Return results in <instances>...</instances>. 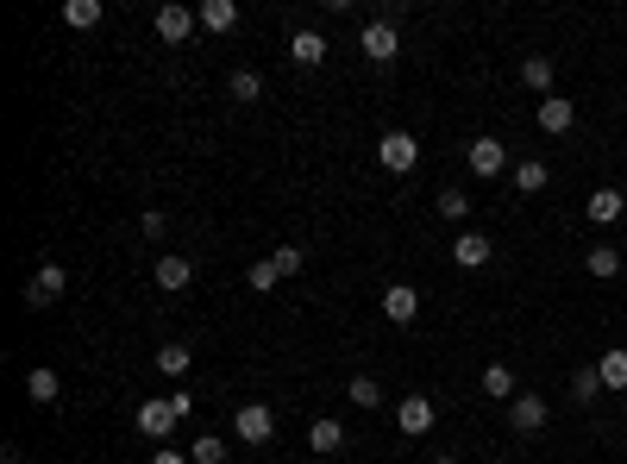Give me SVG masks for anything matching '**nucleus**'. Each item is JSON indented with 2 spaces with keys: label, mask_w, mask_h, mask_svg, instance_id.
<instances>
[{
  "label": "nucleus",
  "mask_w": 627,
  "mask_h": 464,
  "mask_svg": "<svg viewBox=\"0 0 627 464\" xmlns=\"http://www.w3.org/2000/svg\"><path fill=\"white\" fill-rule=\"evenodd\" d=\"M232 433H239L245 446H270V439H276V414L264 402H239V408H232Z\"/></svg>",
  "instance_id": "nucleus-1"
},
{
  "label": "nucleus",
  "mask_w": 627,
  "mask_h": 464,
  "mask_svg": "<svg viewBox=\"0 0 627 464\" xmlns=\"http://www.w3.org/2000/svg\"><path fill=\"white\" fill-rule=\"evenodd\" d=\"M490 464H502V458H490Z\"/></svg>",
  "instance_id": "nucleus-36"
},
{
  "label": "nucleus",
  "mask_w": 627,
  "mask_h": 464,
  "mask_svg": "<svg viewBox=\"0 0 627 464\" xmlns=\"http://www.w3.org/2000/svg\"><path fill=\"white\" fill-rule=\"evenodd\" d=\"M63 289H69V270L63 264H38L32 283H26V308H51V301H63Z\"/></svg>",
  "instance_id": "nucleus-5"
},
{
  "label": "nucleus",
  "mask_w": 627,
  "mask_h": 464,
  "mask_svg": "<svg viewBox=\"0 0 627 464\" xmlns=\"http://www.w3.org/2000/svg\"><path fill=\"white\" fill-rule=\"evenodd\" d=\"M245 283H251V289H258V295H270L276 283H283V276H276V264L264 258V264H251V276H245Z\"/></svg>",
  "instance_id": "nucleus-32"
},
{
  "label": "nucleus",
  "mask_w": 627,
  "mask_h": 464,
  "mask_svg": "<svg viewBox=\"0 0 627 464\" xmlns=\"http://www.w3.org/2000/svg\"><path fill=\"white\" fill-rule=\"evenodd\" d=\"M189 345H182V339H170V345H157V370H164V377H189Z\"/></svg>",
  "instance_id": "nucleus-22"
},
{
  "label": "nucleus",
  "mask_w": 627,
  "mask_h": 464,
  "mask_svg": "<svg viewBox=\"0 0 627 464\" xmlns=\"http://www.w3.org/2000/svg\"><path fill=\"white\" fill-rule=\"evenodd\" d=\"M433 414H439L433 396H402V402H396V427H402V433H427Z\"/></svg>",
  "instance_id": "nucleus-12"
},
{
  "label": "nucleus",
  "mask_w": 627,
  "mask_h": 464,
  "mask_svg": "<svg viewBox=\"0 0 627 464\" xmlns=\"http://www.w3.org/2000/svg\"><path fill=\"white\" fill-rule=\"evenodd\" d=\"M546 421H552V408L540 396H515V402H508V427H515V433H540Z\"/></svg>",
  "instance_id": "nucleus-10"
},
{
  "label": "nucleus",
  "mask_w": 627,
  "mask_h": 464,
  "mask_svg": "<svg viewBox=\"0 0 627 464\" xmlns=\"http://www.w3.org/2000/svg\"><path fill=\"white\" fill-rule=\"evenodd\" d=\"M189 458H195V464H226V439H220V433H201L195 446H189Z\"/></svg>",
  "instance_id": "nucleus-28"
},
{
  "label": "nucleus",
  "mask_w": 627,
  "mask_h": 464,
  "mask_svg": "<svg viewBox=\"0 0 627 464\" xmlns=\"http://www.w3.org/2000/svg\"><path fill=\"white\" fill-rule=\"evenodd\" d=\"M571 126H577V107H571L565 95H546V101H540V132H546V138H565Z\"/></svg>",
  "instance_id": "nucleus-11"
},
{
  "label": "nucleus",
  "mask_w": 627,
  "mask_h": 464,
  "mask_svg": "<svg viewBox=\"0 0 627 464\" xmlns=\"http://www.w3.org/2000/svg\"><path fill=\"white\" fill-rule=\"evenodd\" d=\"M596 370H602V389H627V352H602Z\"/></svg>",
  "instance_id": "nucleus-26"
},
{
  "label": "nucleus",
  "mask_w": 627,
  "mask_h": 464,
  "mask_svg": "<svg viewBox=\"0 0 627 464\" xmlns=\"http://www.w3.org/2000/svg\"><path fill=\"white\" fill-rule=\"evenodd\" d=\"M176 421H182V414H176L170 396H164V402H138V433H145V439H170Z\"/></svg>",
  "instance_id": "nucleus-6"
},
{
  "label": "nucleus",
  "mask_w": 627,
  "mask_h": 464,
  "mask_svg": "<svg viewBox=\"0 0 627 464\" xmlns=\"http://www.w3.org/2000/svg\"><path fill=\"white\" fill-rule=\"evenodd\" d=\"M195 19H201L207 32H232V26H239V0H201Z\"/></svg>",
  "instance_id": "nucleus-15"
},
{
  "label": "nucleus",
  "mask_w": 627,
  "mask_h": 464,
  "mask_svg": "<svg viewBox=\"0 0 627 464\" xmlns=\"http://www.w3.org/2000/svg\"><path fill=\"white\" fill-rule=\"evenodd\" d=\"M621 214H627V195H621V189H596V195H590V220H596V226H615Z\"/></svg>",
  "instance_id": "nucleus-17"
},
{
  "label": "nucleus",
  "mask_w": 627,
  "mask_h": 464,
  "mask_svg": "<svg viewBox=\"0 0 627 464\" xmlns=\"http://www.w3.org/2000/svg\"><path fill=\"white\" fill-rule=\"evenodd\" d=\"M138 232H145V239H164V232H170V220L157 214V207H145V214H138Z\"/></svg>",
  "instance_id": "nucleus-33"
},
{
  "label": "nucleus",
  "mask_w": 627,
  "mask_h": 464,
  "mask_svg": "<svg viewBox=\"0 0 627 464\" xmlns=\"http://www.w3.org/2000/svg\"><path fill=\"white\" fill-rule=\"evenodd\" d=\"M433 464H458V458H433Z\"/></svg>",
  "instance_id": "nucleus-35"
},
{
  "label": "nucleus",
  "mask_w": 627,
  "mask_h": 464,
  "mask_svg": "<svg viewBox=\"0 0 627 464\" xmlns=\"http://www.w3.org/2000/svg\"><path fill=\"white\" fill-rule=\"evenodd\" d=\"M483 396H490V402H515V396H521V389H515V370H508V364H483Z\"/></svg>",
  "instance_id": "nucleus-16"
},
{
  "label": "nucleus",
  "mask_w": 627,
  "mask_h": 464,
  "mask_svg": "<svg viewBox=\"0 0 627 464\" xmlns=\"http://www.w3.org/2000/svg\"><path fill=\"white\" fill-rule=\"evenodd\" d=\"M377 164L389 176H408L414 164H421V138L414 132H383V145H377Z\"/></svg>",
  "instance_id": "nucleus-2"
},
{
  "label": "nucleus",
  "mask_w": 627,
  "mask_h": 464,
  "mask_svg": "<svg viewBox=\"0 0 627 464\" xmlns=\"http://www.w3.org/2000/svg\"><path fill=\"white\" fill-rule=\"evenodd\" d=\"M201 26V19L189 13V7H182V0H170V7H157V38H164V44H182V38H189Z\"/></svg>",
  "instance_id": "nucleus-9"
},
{
  "label": "nucleus",
  "mask_w": 627,
  "mask_h": 464,
  "mask_svg": "<svg viewBox=\"0 0 627 464\" xmlns=\"http://www.w3.org/2000/svg\"><path fill=\"white\" fill-rule=\"evenodd\" d=\"M490 258H496L490 232H458V245H452V264H458V270H483Z\"/></svg>",
  "instance_id": "nucleus-7"
},
{
  "label": "nucleus",
  "mask_w": 627,
  "mask_h": 464,
  "mask_svg": "<svg viewBox=\"0 0 627 464\" xmlns=\"http://www.w3.org/2000/svg\"><path fill=\"white\" fill-rule=\"evenodd\" d=\"M151 464H195V458H189V452H170V446H164V452H151Z\"/></svg>",
  "instance_id": "nucleus-34"
},
{
  "label": "nucleus",
  "mask_w": 627,
  "mask_h": 464,
  "mask_svg": "<svg viewBox=\"0 0 627 464\" xmlns=\"http://www.w3.org/2000/svg\"><path fill=\"white\" fill-rule=\"evenodd\" d=\"M308 446H314L320 458H339V452H345V427H339V421H314V427H308Z\"/></svg>",
  "instance_id": "nucleus-18"
},
{
  "label": "nucleus",
  "mask_w": 627,
  "mask_h": 464,
  "mask_svg": "<svg viewBox=\"0 0 627 464\" xmlns=\"http://www.w3.org/2000/svg\"><path fill=\"white\" fill-rule=\"evenodd\" d=\"M345 402H352V408H383V383L377 377H352V383H345Z\"/></svg>",
  "instance_id": "nucleus-24"
},
{
  "label": "nucleus",
  "mask_w": 627,
  "mask_h": 464,
  "mask_svg": "<svg viewBox=\"0 0 627 464\" xmlns=\"http://www.w3.org/2000/svg\"><path fill=\"white\" fill-rule=\"evenodd\" d=\"M464 164H471V176L490 182V176H502V170H508V145L483 132V138H471V145H464Z\"/></svg>",
  "instance_id": "nucleus-3"
},
{
  "label": "nucleus",
  "mask_w": 627,
  "mask_h": 464,
  "mask_svg": "<svg viewBox=\"0 0 627 464\" xmlns=\"http://www.w3.org/2000/svg\"><path fill=\"white\" fill-rule=\"evenodd\" d=\"M571 396L584 402V408H590V402L602 396V370H596V364H584V370H577V377H571Z\"/></svg>",
  "instance_id": "nucleus-27"
},
{
  "label": "nucleus",
  "mask_w": 627,
  "mask_h": 464,
  "mask_svg": "<svg viewBox=\"0 0 627 464\" xmlns=\"http://www.w3.org/2000/svg\"><path fill=\"white\" fill-rule=\"evenodd\" d=\"M258 95H264L258 69H232V101H258Z\"/></svg>",
  "instance_id": "nucleus-30"
},
{
  "label": "nucleus",
  "mask_w": 627,
  "mask_h": 464,
  "mask_svg": "<svg viewBox=\"0 0 627 464\" xmlns=\"http://www.w3.org/2000/svg\"><path fill=\"white\" fill-rule=\"evenodd\" d=\"M521 82L546 101V95H552V57H527V63H521Z\"/></svg>",
  "instance_id": "nucleus-23"
},
{
  "label": "nucleus",
  "mask_w": 627,
  "mask_h": 464,
  "mask_svg": "<svg viewBox=\"0 0 627 464\" xmlns=\"http://www.w3.org/2000/svg\"><path fill=\"white\" fill-rule=\"evenodd\" d=\"M546 182H552V170L540 164V157H521V164H515V189H521V195H540Z\"/></svg>",
  "instance_id": "nucleus-21"
},
{
  "label": "nucleus",
  "mask_w": 627,
  "mask_h": 464,
  "mask_svg": "<svg viewBox=\"0 0 627 464\" xmlns=\"http://www.w3.org/2000/svg\"><path fill=\"white\" fill-rule=\"evenodd\" d=\"M101 0H63V26H76V32H95L101 26Z\"/></svg>",
  "instance_id": "nucleus-20"
},
{
  "label": "nucleus",
  "mask_w": 627,
  "mask_h": 464,
  "mask_svg": "<svg viewBox=\"0 0 627 464\" xmlns=\"http://www.w3.org/2000/svg\"><path fill=\"white\" fill-rule=\"evenodd\" d=\"M358 51H364L370 63H396V57H402V38H396V26H389V19H370V26L358 32Z\"/></svg>",
  "instance_id": "nucleus-4"
},
{
  "label": "nucleus",
  "mask_w": 627,
  "mask_h": 464,
  "mask_svg": "<svg viewBox=\"0 0 627 464\" xmlns=\"http://www.w3.org/2000/svg\"><path fill=\"white\" fill-rule=\"evenodd\" d=\"M289 63H301V69L327 63V38L320 32H289Z\"/></svg>",
  "instance_id": "nucleus-14"
},
{
  "label": "nucleus",
  "mask_w": 627,
  "mask_h": 464,
  "mask_svg": "<svg viewBox=\"0 0 627 464\" xmlns=\"http://www.w3.org/2000/svg\"><path fill=\"white\" fill-rule=\"evenodd\" d=\"M439 220H471V195L464 189H439Z\"/></svg>",
  "instance_id": "nucleus-29"
},
{
  "label": "nucleus",
  "mask_w": 627,
  "mask_h": 464,
  "mask_svg": "<svg viewBox=\"0 0 627 464\" xmlns=\"http://www.w3.org/2000/svg\"><path fill=\"white\" fill-rule=\"evenodd\" d=\"M590 276H596V283L621 276V251H615V245H590Z\"/></svg>",
  "instance_id": "nucleus-25"
},
{
  "label": "nucleus",
  "mask_w": 627,
  "mask_h": 464,
  "mask_svg": "<svg viewBox=\"0 0 627 464\" xmlns=\"http://www.w3.org/2000/svg\"><path fill=\"white\" fill-rule=\"evenodd\" d=\"M383 314H389V327H408V320L421 314V295H414V283H389V289H383Z\"/></svg>",
  "instance_id": "nucleus-8"
},
{
  "label": "nucleus",
  "mask_w": 627,
  "mask_h": 464,
  "mask_svg": "<svg viewBox=\"0 0 627 464\" xmlns=\"http://www.w3.org/2000/svg\"><path fill=\"white\" fill-rule=\"evenodd\" d=\"M270 264H276V276H301L308 251H301V245H283V251H270Z\"/></svg>",
  "instance_id": "nucleus-31"
},
{
  "label": "nucleus",
  "mask_w": 627,
  "mask_h": 464,
  "mask_svg": "<svg viewBox=\"0 0 627 464\" xmlns=\"http://www.w3.org/2000/svg\"><path fill=\"white\" fill-rule=\"evenodd\" d=\"M26 396H32L38 408H51V402L63 396V383H57V370H51V364H38L32 377H26Z\"/></svg>",
  "instance_id": "nucleus-19"
},
{
  "label": "nucleus",
  "mask_w": 627,
  "mask_h": 464,
  "mask_svg": "<svg viewBox=\"0 0 627 464\" xmlns=\"http://www.w3.org/2000/svg\"><path fill=\"white\" fill-rule=\"evenodd\" d=\"M195 283V258H182V251H170V258H157V289H189Z\"/></svg>",
  "instance_id": "nucleus-13"
}]
</instances>
